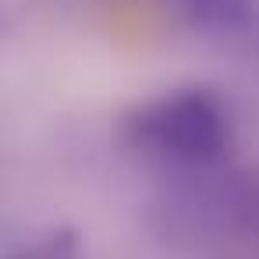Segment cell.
<instances>
[{
    "instance_id": "7a4b0ae2",
    "label": "cell",
    "mask_w": 259,
    "mask_h": 259,
    "mask_svg": "<svg viewBox=\"0 0 259 259\" xmlns=\"http://www.w3.org/2000/svg\"><path fill=\"white\" fill-rule=\"evenodd\" d=\"M167 4L195 29L213 36L245 32L255 18V0H167Z\"/></svg>"
},
{
    "instance_id": "6da1fadb",
    "label": "cell",
    "mask_w": 259,
    "mask_h": 259,
    "mask_svg": "<svg viewBox=\"0 0 259 259\" xmlns=\"http://www.w3.org/2000/svg\"><path fill=\"white\" fill-rule=\"evenodd\" d=\"M231 135V110L206 85L163 93L128 117V142L139 153L174 167L217 163L227 153Z\"/></svg>"
},
{
    "instance_id": "3957f363",
    "label": "cell",
    "mask_w": 259,
    "mask_h": 259,
    "mask_svg": "<svg viewBox=\"0 0 259 259\" xmlns=\"http://www.w3.org/2000/svg\"><path fill=\"white\" fill-rule=\"evenodd\" d=\"M68 241H54V245H47V248H39V252H22V255H15V259H68V252H61Z\"/></svg>"
}]
</instances>
